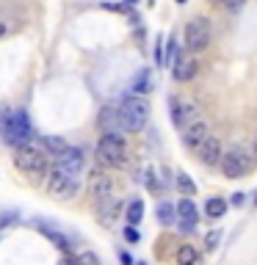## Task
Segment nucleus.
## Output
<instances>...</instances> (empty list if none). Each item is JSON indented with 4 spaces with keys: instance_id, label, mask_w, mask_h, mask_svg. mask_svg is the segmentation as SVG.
Returning <instances> with one entry per match:
<instances>
[{
    "instance_id": "1",
    "label": "nucleus",
    "mask_w": 257,
    "mask_h": 265,
    "mask_svg": "<svg viewBox=\"0 0 257 265\" xmlns=\"http://www.w3.org/2000/svg\"><path fill=\"white\" fill-rule=\"evenodd\" d=\"M0 133L11 147L19 144H28L33 136V127H30V119L25 111H0Z\"/></svg>"
},
{
    "instance_id": "2",
    "label": "nucleus",
    "mask_w": 257,
    "mask_h": 265,
    "mask_svg": "<svg viewBox=\"0 0 257 265\" xmlns=\"http://www.w3.org/2000/svg\"><path fill=\"white\" fill-rule=\"evenodd\" d=\"M14 166L28 177H44V171L50 169V155L39 144H19L14 152Z\"/></svg>"
},
{
    "instance_id": "3",
    "label": "nucleus",
    "mask_w": 257,
    "mask_h": 265,
    "mask_svg": "<svg viewBox=\"0 0 257 265\" xmlns=\"http://www.w3.org/2000/svg\"><path fill=\"white\" fill-rule=\"evenodd\" d=\"M252 155H255V147H230L227 152H222V158H219L222 174L227 177V180H238V177L249 174L257 163V158H252Z\"/></svg>"
},
{
    "instance_id": "4",
    "label": "nucleus",
    "mask_w": 257,
    "mask_h": 265,
    "mask_svg": "<svg viewBox=\"0 0 257 265\" xmlns=\"http://www.w3.org/2000/svg\"><path fill=\"white\" fill-rule=\"evenodd\" d=\"M44 188H47L50 196H55V199H72V196L80 191V183H78V174H69V171L58 169V166H53V169L44 171Z\"/></svg>"
},
{
    "instance_id": "5",
    "label": "nucleus",
    "mask_w": 257,
    "mask_h": 265,
    "mask_svg": "<svg viewBox=\"0 0 257 265\" xmlns=\"http://www.w3.org/2000/svg\"><path fill=\"white\" fill-rule=\"evenodd\" d=\"M97 155L100 160H105L108 166H125L127 163V144L116 133H105L97 144Z\"/></svg>"
},
{
    "instance_id": "6",
    "label": "nucleus",
    "mask_w": 257,
    "mask_h": 265,
    "mask_svg": "<svg viewBox=\"0 0 257 265\" xmlns=\"http://www.w3.org/2000/svg\"><path fill=\"white\" fill-rule=\"evenodd\" d=\"M119 116H122L125 130L138 133V130L147 124V119H150V105H147L144 100H138V97H130V100H125L119 105Z\"/></svg>"
},
{
    "instance_id": "7",
    "label": "nucleus",
    "mask_w": 257,
    "mask_h": 265,
    "mask_svg": "<svg viewBox=\"0 0 257 265\" xmlns=\"http://www.w3.org/2000/svg\"><path fill=\"white\" fill-rule=\"evenodd\" d=\"M210 39H213V33H210V22L202 17L191 19V22L186 25V47L191 50V53H202V50H208Z\"/></svg>"
},
{
    "instance_id": "8",
    "label": "nucleus",
    "mask_w": 257,
    "mask_h": 265,
    "mask_svg": "<svg viewBox=\"0 0 257 265\" xmlns=\"http://www.w3.org/2000/svg\"><path fill=\"white\" fill-rule=\"evenodd\" d=\"M114 177H108L105 171H91L89 174V194L94 196L97 202L100 199H108V196H114Z\"/></svg>"
},
{
    "instance_id": "9",
    "label": "nucleus",
    "mask_w": 257,
    "mask_h": 265,
    "mask_svg": "<svg viewBox=\"0 0 257 265\" xmlns=\"http://www.w3.org/2000/svg\"><path fill=\"white\" fill-rule=\"evenodd\" d=\"M208 136H210V127H208L205 119H197V122H191V124L183 127V144H186L188 149H197Z\"/></svg>"
},
{
    "instance_id": "10",
    "label": "nucleus",
    "mask_w": 257,
    "mask_h": 265,
    "mask_svg": "<svg viewBox=\"0 0 257 265\" xmlns=\"http://www.w3.org/2000/svg\"><path fill=\"white\" fill-rule=\"evenodd\" d=\"M194 152L199 155V160H202L205 166H219V158H222V141H219V138H213V136H208L205 138L202 144H199L197 149H194Z\"/></svg>"
},
{
    "instance_id": "11",
    "label": "nucleus",
    "mask_w": 257,
    "mask_h": 265,
    "mask_svg": "<svg viewBox=\"0 0 257 265\" xmlns=\"http://www.w3.org/2000/svg\"><path fill=\"white\" fill-rule=\"evenodd\" d=\"M55 166L64 169V171H69V174H80V171H83V152L66 147L61 155H55Z\"/></svg>"
},
{
    "instance_id": "12",
    "label": "nucleus",
    "mask_w": 257,
    "mask_h": 265,
    "mask_svg": "<svg viewBox=\"0 0 257 265\" xmlns=\"http://www.w3.org/2000/svg\"><path fill=\"white\" fill-rule=\"evenodd\" d=\"M172 119H174V124H177V127L183 130L186 124H191V122H197V119H199L197 105H191V102L172 100Z\"/></svg>"
},
{
    "instance_id": "13",
    "label": "nucleus",
    "mask_w": 257,
    "mask_h": 265,
    "mask_svg": "<svg viewBox=\"0 0 257 265\" xmlns=\"http://www.w3.org/2000/svg\"><path fill=\"white\" fill-rule=\"evenodd\" d=\"M100 127H102V133H116V136L127 133L125 124H122L119 108H102L100 111Z\"/></svg>"
},
{
    "instance_id": "14",
    "label": "nucleus",
    "mask_w": 257,
    "mask_h": 265,
    "mask_svg": "<svg viewBox=\"0 0 257 265\" xmlns=\"http://www.w3.org/2000/svg\"><path fill=\"white\" fill-rule=\"evenodd\" d=\"M197 72H199L197 58H191V55H177V61H174V80L186 83V80H191Z\"/></svg>"
},
{
    "instance_id": "15",
    "label": "nucleus",
    "mask_w": 257,
    "mask_h": 265,
    "mask_svg": "<svg viewBox=\"0 0 257 265\" xmlns=\"http://www.w3.org/2000/svg\"><path fill=\"white\" fill-rule=\"evenodd\" d=\"M36 227H39V232H42L47 241H53L55 246L61 249V252H72V238L69 235H64V232H58L55 227H47L44 221H36Z\"/></svg>"
},
{
    "instance_id": "16",
    "label": "nucleus",
    "mask_w": 257,
    "mask_h": 265,
    "mask_svg": "<svg viewBox=\"0 0 257 265\" xmlns=\"http://www.w3.org/2000/svg\"><path fill=\"white\" fill-rule=\"evenodd\" d=\"M177 216H180V224H186V230H194V227H197V221H199V213H197V207H194V202L188 199V196H183V199H180Z\"/></svg>"
},
{
    "instance_id": "17",
    "label": "nucleus",
    "mask_w": 257,
    "mask_h": 265,
    "mask_svg": "<svg viewBox=\"0 0 257 265\" xmlns=\"http://www.w3.org/2000/svg\"><path fill=\"white\" fill-rule=\"evenodd\" d=\"M97 213H100L102 224L111 227V224H114V218H116V213H119V202H116L114 196H108V199H100V202H97Z\"/></svg>"
},
{
    "instance_id": "18",
    "label": "nucleus",
    "mask_w": 257,
    "mask_h": 265,
    "mask_svg": "<svg viewBox=\"0 0 257 265\" xmlns=\"http://www.w3.org/2000/svg\"><path fill=\"white\" fill-rule=\"evenodd\" d=\"M205 213H208L210 218H222L224 213H227V199H222V196H213V199H208Z\"/></svg>"
},
{
    "instance_id": "19",
    "label": "nucleus",
    "mask_w": 257,
    "mask_h": 265,
    "mask_svg": "<svg viewBox=\"0 0 257 265\" xmlns=\"http://www.w3.org/2000/svg\"><path fill=\"white\" fill-rule=\"evenodd\" d=\"M39 147H42L47 155H53V158H55V155H61V152L66 149V141H61V138L47 136V138H42V141H39Z\"/></svg>"
},
{
    "instance_id": "20",
    "label": "nucleus",
    "mask_w": 257,
    "mask_h": 265,
    "mask_svg": "<svg viewBox=\"0 0 257 265\" xmlns=\"http://www.w3.org/2000/svg\"><path fill=\"white\" fill-rule=\"evenodd\" d=\"M199 254L194 246H180L177 249V265H197Z\"/></svg>"
},
{
    "instance_id": "21",
    "label": "nucleus",
    "mask_w": 257,
    "mask_h": 265,
    "mask_svg": "<svg viewBox=\"0 0 257 265\" xmlns=\"http://www.w3.org/2000/svg\"><path fill=\"white\" fill-rule=\"evenodd\" d=\"M141 218H144V202H141V199H133L130 207H127V224L136 227Z\"/></svg>"
},
{
    "instance_id": "22",
    "label": "nucleus",
    "mask_w": 257,
    "mask_h": 265,
    "mask_svg": "<svg viewBox=\"0 0 257 265\" xmlns=\"http://www.w3.org/2000/svg\"><path fill=\"white\" fill-rule=\"evenodd\" d=\"M150 88H152L150 72H147V69H144V72H138V77H136V80H133V91H136V94H147Z\"/></svg>"
},
{
    "instance_id": "23",
    "label": "nucleus",
    "mask_w": 257,
    "mask_h": 265,
    "mask_svg": "<svg viewBox=\"0 0 257 265\" xmlns=\"http://www.w3.org/2000/svg\"><path fill=\"white\" fill-rule=\"evenodd\" d=\"M177 188L183 191L186 196H194V194H197V185H194V180L186 174V171H180V174H177Z\"/></svg>"
},
{
    "instance_id": "24",
    "label": "nucleus",
    "mask_w": 257,
    "mask_h": 265,
    "mask_svg": "<svg viewBox=\"0 0 257 265\" xmlns=\"http://www.w3.org/2000/svg\"><path fill=\"white\" fill-rule=\"evenodd\" d=\"M158 221L161 224H174V207L169 202H161L158 205Z\"/></svg>"
},
{
    "instance_id": "25",
    "label": "nucleus",
    "mask_w": 257,
    "mask_h": 265,
    "mask_svg": "<svg viewBox=\"0 0 257 265\" xmlns=\"http://www.w3.org/2000/svg\"><path fill=\"white\" fill-rule=\"evenodd\" d=\"M213 3H219V6L227 8V11H238V8H244L246 0H213Z\"/></svg>"
},
{
    "instance_id": "26",
    "label": "nucleus",
    "mask_w": 257,
    "mask_h": 265,
    "mask_svg": "<svg viewBox=\"0 0 257 265\" xmlns=\"http://www.w3.org/2000/svg\"><path fill=\"white\" fill-rule=\"evenodd\" d=\"M78 263L80 265H100V257H97V254H91V252H83L78 257Z\"/></svg>"
},
{
    "instance_id": "27",
    "label": "nucleus",
    "mask_w": 257,
    "mask_h": 265,
    "mask_svg": "<svg viewBox=\"0 0 257 265\" xmlns=\"http://www.w3.org/2000/svg\"><path fill=\"white\" fill-rule=\"evenodd\" d=\"M219 238H222V232H210L208 235V252H213V249L219 246Z\"/></svg>"
},
{
    "instance_id": "28",
    "label": "nucleus",
    "mask_w": 257,
    "mask_h": 265,
    "mask_svg": "<svg viewBox=\"0 0 257 265\" xmlns=\"http://www.w3.org/2000/svg\"><path fill=\"white\" fill-rule=\"evenodd\" d=\"M125 238H127L130 243H138V232H136V227H133V224L125 230Z\"/></svg>"
},
{
    "instance_id": "29",
    "label": "nucleus",
    "mask_w": 257,
    "mask_h": 265,
    "mask_svg": "<svg viewBox=\"0 0 257 265\" xmlns=\"http://www.w3.org/2000/svg\"><path fill=\"white\" fill-rule=\"evenodd\" d=\"M155 64L163 66V44H161V39H158V47H155Z\"/></svg>"
},
{
    "instance_id": "30",
    "label": "nucleus",
    "mask_w": 257,
    "mask_h": 265,
    "mask_svg": "<svg viewBox=\"0 0 257 265\" xmlns=\"http://www.w3.org/2000/svg\"><path fill=\"white\" fill-rule=\"evenodd\" d=\"M58 265H80V263H78V257H72V254H66V257L61 260Z\"/></svg>"
},
{
    "instance_id": "31",
    "label": "nucleus",
    "mask_w": 257,
    "mask_h": 265,
    "mask_svg": "<svg viewBox=\"0 0 257 265\" xmlns=\"http://www.w3.org/2000/svg\"><path fill=\"white\" fill-rule=\"evenodd\" d=\"M3 224H14V213H8V216H0V227H3Z\"/></svg>"
},
{
    "instance_id": "32",
    "label": "nucleus",
    "mask_w": 257,
    "mask_h": 265,
    "mask_svg": "<svg viewBox=\"0 0 257 265\" xmlns=\"http://www.w3.org/2000/svg\"><path fill=\"white\" fill-rule=\"evenodd\" d=\"M244 199H246L244 194H235V196H233V205H244Z\"/></svg>"
},
{
    "instance_id": "33",
    "label": "nucleus",
    "mask_w": 257,
    "mask_h": 265,
    "mask_svg": "<svg viewBox=\"0 0 257 265\" xmlns=\"http://www.w3.org/2000/svg\"><path fill=\"white\" fill-rule=\"evenodd\" d=\"M3 33H6V25H0V36H3Z\"/></svg>"
},
{
    "instance_id": "34",
    "label": "nucleus",
    "mask_w": 257,
    "mask_h": 265,
    "mask_svg": "<svg viewBox=\"0 0 257 265\" xmlns=\"http://www.w3.org/2000/svg\"><path fill=\"white\" fill-rule=\"evenodd\" d=\"M177 3H186V0H177Z\"/></svg>"
},
{
    "instance_id": "35",
    "label": "nucleus",
    "mask_w": 257,
    "mask_h": 265,
    "mask_svg": "<svg viewBox=\"0 0 257 265\" xmlns=\"http://www.w3.org/2000/svg\"><path fill=\"white\" fill-rule=\"evenodd\" d=\"M130 3H136V0H130Z\"/></svg>"
},
{
    "instance_id": "36",
    "label": "nucleus",
    "mask_w": 257,
    "mask_h": 265,
    "mask_svg": "<svg viewBox=\"0 0 257 265\" xmlns=\"http://www.w3.org/2000/svg\"><path fill=\"white\" fill-rule=\"evenodd\" d=\"M138 265H144V263H138Z\"/></svg>"
}]
</instances>
